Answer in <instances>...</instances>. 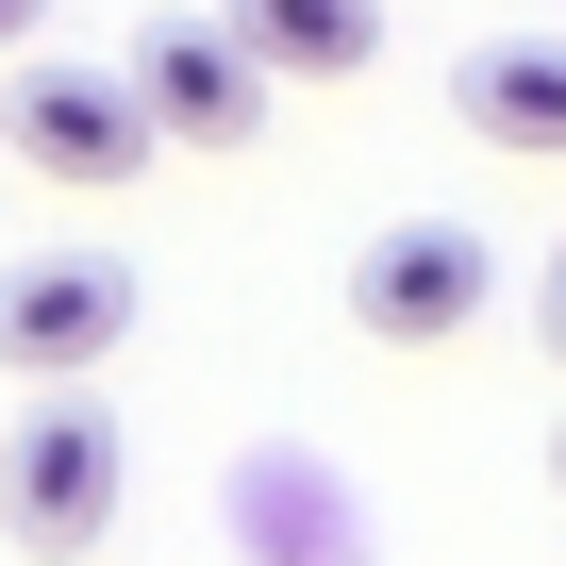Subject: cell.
I'll return each mask as SVG.
<instances>
[{
  "label": "cell",
  "instance_id": "obj_5",
  "mask_svg": "<svg viewBox=\"0 0 566 566\" xmlns=\"http://www.w3.org/2000/svg\"><path fill=\"white\" fill-rule=\"evenodd\" d=\"M117 84H134L150 150H250V134H266V67H250L217 18H150V34L117 51Z\"/></svg>",
  "mask_w": 566,
  "mask_h": 566
},
{
  "label": "cell",
  "instance_id": "obj_4",
  "mask_svg": "<svg viewBox=\"0 0 566 566\" xmlns=\"http://www.w3.org/2000/svg\"><path fill=\"white\" fill-rule=\"evenodd\" d=\"M134 334V266L117 250H34L0 266V384H101Z\"/></svg>",
  "mask_w": 566,
  "mask_h": 566
},
{
  "label": "cell",
  "instance_id": "obj_1",
  "mask_svg": "<svg viewBox=\"0 0 566 566\" xmlns=\"http://www.w3.org/2000/svg\"><path fill=\"white\" fill-rule=\"evenodd\" d=\"M134 500V450L101 417V384H34V417L0 433V533H18L34 566H84Z\"/></svg>",
  "mask_w": 566,
  "mask_h": 566
},
{
  "label": "cell",
  "instance_id": "obj_3",
  "mask_svg": "<svg viewBox=\"0 0 566 566\" xmlns=\"http://www.w3.org/2000/svg\"><path fill=\"white\" fill-rule=\"evenodd\" d=\"M0 150L84 200V184H134V167H150V117H134V84H117L101 51H18V84H0Z\"/></svg>",
  "mask_w": 566,
  "mask_h": 566
},
{
  "label": "cell",
  "instance_id": "obj_8",
  "mask_svg": "<svg viewBox=\"0 0 566 566\" xmlns=\"http://www.w3.org/2000/svg\"><path fill=\"white\" fill-rule=\"evenodd\" d=\"M533 334H549V367H566V250H549V283H533Z\"/></svg>",
  "mask_w": 566,
  "mask_h": 566
},
{
  "label": "cell",
  "instance_id": "obj_9",
  "mask_svg": "<svg viewBox=\"0 0 566 566\" xmlns=\"http://www.w3.org/2000/svg\"><path fill=\"white\" fill-rule=\"evenodd\" d=\"M34 18H51V0H0V67H18V51H34Z\"/></svg>",
  "mask_w": 566,
  "mask_h": 566
},
{
  "label": "cell",
  "instance_id": "obj_2",
  "mask_svg": "<svg viewBox=\"0 0 566 566\" xmlns=\"http://www.w3.org/2000/svg\"><path fill=\"white\" fill-rule=\"evenodd\" d=\"M483 301H500V233L483 217H384L350 250V334L367 350H450V334H483Z\"/></svg>",
  "mask_w": 566,
  "mask_h": 566
},
{
  "label": "cell",
  "instance_id": "obj_7",
  "mask_svg": "<svg viewBox=\"0 0 566 566\" xmlns=\"http://www.w3.org/2000/svg\"><path fill=\"white\" fill-rule=\"evenodd\" d=\"M450 101H467V134L566 167V34H483V51L450 67Z\"/></svg>",
  "mask_w": 566,
  "mask_h": 566
},
{
  "label": "cell",
  "instance_id": "obj_6",
  "mask_svg": "<svg viewBox=\"0 0 566 566\" xmlns=\"http://www.w3.org/2000/svg\"><path fill=\"white\" fill-rule=\"evenodd\" d=\"M217 34L266 84H350V67H384V0H217Z\"/></svg>",
  "mask_w": 566,
  "mask_h": 566
},
{
  "label": "cell",
  "instance_id": "obj_10",
  "mask_svg": "<svg viewBox=\"0 0 566 566\" xmlns=\"http://www.w3.org/2000/svg\"><path fill=\"white\" fill-rule=\"evenodd\" d=\"M549 483H566V417H549Z\"/></svg>",
  "mask_w": 566,
  "mask_h": 566
}]
</instances>
